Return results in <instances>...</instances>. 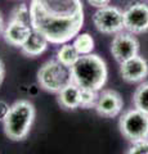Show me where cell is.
I'll list each match as a JSON object with an SVG mask.
<instances>
[{"label": "cell", "mask_w": 148, "mask_h": 154, "mask_svg": "<svg viewBox=\"0 0 148 154\" xmlns=\"http://www.w3.org/2000/svg\"><path fill=\"white\" fill-rule=\"evenodd\" d=\"M139 42L130 32H118L113 36L111 42V53L118 63L138 55Z\"/></svg>", "instance_id": "52a82bcc"}, {"label": "cell", "mask_w": 148, "mask_h": 154, "mask_svg": "<svg viewBox=\"0 0 148 154\" xmlns=\"http://www.w3.org/2000/svg\"><path fill=\"white\" fill-rule=\"evenodd\" d=\"M120 73L126 82H140L148 75V62L140 55H135L120 63Z\"/></svg>", "instance_id": "30bf717a"}, {"label": "cell", "mask_w": 148, "mask_h": 154, "mask_svg": "<svg viewBox=\"0 0 148 154\" xmlns=\"http://www.w3.org/2000/svg\"><path fill=\"white\" fill-rule=\"evenodd\" d=\"M133 104L134 108L148 114V82L142 84L137 88L133 95Z\"/></svg>", "instance_id": "2e32d148"}, {"label": "cell", "mask_w": 148, "mask_h": 154, "mask_svg": "<svg viewBox=\"0 0 148 154\" xmlns=\"http://www.w3.org/2000/svg\"><path fill=\"white\" fill-rule=\"evenodd\" d=\"M48 44H49V41L41 33L32 30L31 35L25 41V44L21 46V51L26 57H39L48 49Z\"/></svg>", "instance_id": "7c38bea8"}, {"label": "cell", "mask_w": 148, "mask_h": 154, "mask_svg": "<svg viewBox=\"0 0 148 154\" xmlns=\"http://www.w3.org/2000/svg\"><path fill=\"white\" fill-rule=\"evenodd\" d=\"M9 110H11V105L7 102H4V100H0V122H4Z\"/></svg>", "instance_id": "ffe728a7"}, {"label": "cell", "mask_w": 148, "mask_h": 154, "mask_svg": "<svg viewBox=\"0 0 148 154\" xmlns=\"http://www.w3.org/2000/svg\"><path fill=\"white\" fill-rule=\"evenodd\" d=\"M109 2L111 0H88V3L90 5H93L95 8H102V7L109 5Z\"/></svg>", "instance_id": "44dd1931"}, {"label": "cell", "mask_w": 148, "mask_h": 154, "mask_svg": "<svg viewBox=\"0 0 148 154\" xmlns=\"http://www.w3.org/2000/svg\"><path fill=\"white\" fill-rule=\"evenodd\" d=\"M120 131L130 143H138L148 139V114L133 108L120 117Z\"/></svg>", "instance_id": "5b68a950"}, {"label": "cell", "mask_w": 148, "mask_h": 154, "mask_svg": "<svg viewBox=\"0 0 148 154\" xmlns=\"http://www.w3.org/2000/svg\"><path fill=\"white\" fill-rule=\"evenodd\" d=\"M81 102V89L76 84H70L58 93V103L65 109L80 108Z\"/></svg>", "instance_id": "4fadbf2b"}, {"label": "cell", "mask_w": 148, "mask_h": 154, "mask_svg": "<svg viewBox=\"0 0 148 154\" xmlns=\"http://www.w3.org/2000/svg\"><path fill=\"white\" fill-rule=\"evenodd\" d=\"M4 25H3V17H2V13H0V32H2L4 30Z\"/></svg>", "instance_id": "603a6c76"}, {"label": "cell", "mask_w": 148, "mask_h": 154, "mask_svg": "<svg viewBox=\"0 0 148 154\" xmlns=\"http://www.w3.org/2000/svg\"><path fill=\"white\" fill-rule=\"evenodd\" d=\"M31 32L32 27L30 23L16 21V19H9V22L3 30V37L7 44L21 48L28 38V36L31 35Z\"/></svg>", "instance_id": "8fae6325"}, {"label": "cell", "mask_w": 148, "mask_h": 154, "mask_svg": "<svg viewBox=\"0 0 148 154\" xmlns=\"http://www.w3.org/2000/svg\"><path fill=\"white\" fill-rule=\"evenodd\" d=\"M72 81L80 89L99 91L107 81V64L102 57L97 54L81 55L71 67Z\"/></svg>", "instance_id": "7a4b0ae2"}, {"label": "cell", "mask_w": 148, "mask_h": 154, "mask_svg": "<svg viewBox=\"0 0 148 154\" xmlns=\"http://www.w3.org/2000/svg\"><path fill=\"white\" fill-rule=\"evenodd\" d=\"M98 91L94 90H88V89H81V102L80 107L89 109V108H95L98 100Z\"/></svg>", "instance_id": "e0dca14e"}, {"label": "cell", "mask_w": 148, "mask_h": 154, "mask_svg": "<svg viewBox=\"0 0 148 154\" xmlns=\"http://www.w3.org/2000/svg\"><path fill=\"white\" fill-rule=\"evenodd\" d=\"M125 30L130 33L148 31V4L133 3L124 11Z\"/></svg>", "instance_id": "ba28073f"}, {"label": "cell", "mask_w": 148, "mask_h": 154, "mask_svg": "<svg viewBox=\"0 0 148 154\" xmlns=\"http://www.w3.org/2000/svg\"><path fill=\"white\" fill-rule=\"evenodd\" d=\"M93 23L95 28L104 35H116L125 28L124 12L112 5L98 8L93 14Z\"/></svg>", "instance_id": "8992f818"}, {"label": "cell", "mask_w": 148, "mask_h": 154, "mask_svg": "<svg viewBox=\"0 0 148 154\" xmlns=\"http://www.w3.org/2000/svg\"><path fill=\"white\" fill-rule=\"evenodd\" d=\"M37 82L44 90L58 94L62 89L74 82L71 68L57 59L48 60L37 72Z\"/></svg>", "instance_id": "277c9868"}, {"label": "cell", "mask_w": 148, "mask_h": 154, "mask_svg": "<svg viewBox=\"0 0 148 154\" xmlns=\"http://www.w3.org/2000/svg\"><path fill=\"white\" fill-rule=\"evenodd\" d=\"M124 107L121 95L115 90H103L98 95V100L95 104V110L102 117L112 118L120 114Z\"/></svg>", "instance_id": "9c48e42d"}, {"label": "cell", "mask_w": 148, "mask_h": 154, "mask_svg": "<svg viewBox=\"0 0 148 154\" xmlns=\"http://www.w3.org/2000/svg\"><path fill=\"white\" fill-rule=\"evenodd\" d=\"M35 119V108L27 100H18L11 105V110L4 119V132L13 141L23 140Z\"/></svg>", "instance_id": "3957f363"}, {"label": "cell", "mask_w": 148, "mask_h": 154, "mask_svg": "<svg viewBox=\"0 0 148 154\" xmlns=\"http://www.w3.org/2000/svg\"><path fill=\"white\" fill-rule=\"evenodd\" d=\"M32 30L41 33L50 44H66L80 33L84 25L81 0H31Z\"/></svg>", "instance_id": "6da1fadb"}, {"label": "cell", "mask_w": 148, "mask_h": 154, "mask_svg": "<svg viewBox=\"0 0 148 154\" xmlns=\"http://www.w3.org/2000/svg\"><path fill=\"white\" fill-rule=\"evenodd\" d=\"M4 76H5V68H4V63H3L2 58H0V85L4 81Z\"/></svg>", "instance_id": "7402d4cb"}, {"label": "cell", "mask_w": 148, "mask_h": 154, "mask_svg": "<svg viewBox=\"0 0 148 154\" xmlns=\"http://www.w3.org/2000/svg\"><path fill=\"white\" fill-rule=\"evenodd\" d=\"M72 44L76 48V50L79 51L80 55L92 54V51L94 49V38L92 37V35H89L88 32L79 33V35L74 38Z\"/></svg>", "instance_id": "9a60e30c"}, {"label": "cell", "mask_w": 148, "mask_h": 154, "mask_svg": "<svg viewBox=\"0 0 148 154\" xmlns=\"http://www.w3.org/2000/svg\"><path fill=\"white\" fill-rule=\"evenodd\" d=\"M9 19H16V21H22V22L30 23L31 22L30 7H27L26 4H20V5H17L16 8H13V11L11 13V18Z\"/></svg>", "instance_id": "ac0fdd59"}, {"label": "cell", "mask_w": 148, "mask_h": 154, "mask_svg": "<svg viewBox=\"0 0 148 154\" xmlns=\"http://www.w3.org/2000/svg\"><path fill=\"white\" fill-rule=\"evenodd\" d=\"M81 55L79 54V51L76 50V48L74 44H62L59 46V49L57 50V60H59L62 64L67 66V67H72L76 62L79 60V58Z\"/></svg>", "instance_id": "5bb4252c"}, {"label": "cell", "mask_w": 148, "mask_h": 154, "mask_svg": "<svg viewBox=\"0 0 148 154\" xmlns=\"http://www.w3.org/2000/svg\"><path fill=\"white\" fill-rule=\"evenodd\" d=\"M126 154H148V139L143 141L133 143V145L129 148Z\"/></svg>", "instance_id": "d6986e66"}]
</instances>
